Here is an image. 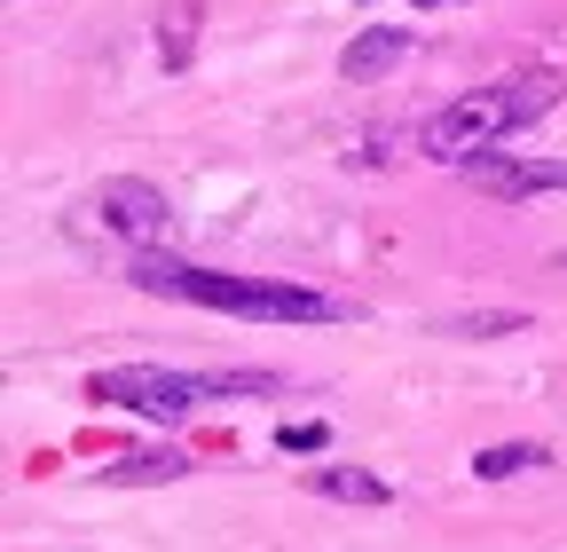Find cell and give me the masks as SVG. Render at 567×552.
Returning a JSON list of instances; mask_svg holds the SVG:
<instances>
[{
    "mask_svg": "<svg viewBox=\"0 0 567 552\" xmlns=\"http://www.w3.org/2000/svg\"><path fill=\"white\" fill-rule=\"evenodd\" d=\"M126 285L158 293V300L213 308V316H245V324H339L347 316L331 293L292 285V276H221V268H197V260H174V253H134Z\"/></svg>",
    "mask_w": 567,
    "mask_h": 552,
    "instance_id": "obj_1",
    "label": "cell"
},
{
    "mask_svg": "<svg viewBox=\"0 0 567 552\" xmlns=\"http://www.w3.org/2000/svg\"><path fill=\"white\" fill-rule=\"evenodd\" d=\"M551 103H559V80L551 72H513V80H496V88H473V95L442 103L434 119L417 126V151L434 159V166H473V159H488L496 143H505V134L536 126Z\"/></svg>",
    "mask_w": 567,
    "mask_h": 552,
    "instance_id": "obj_2",
    "label": "cell"
},
{
    "mask_svg": "<svg viewBox=\"0 0 567 552\" xmlns=\"http://www.w3.org/2000/svg\"><path fill=\"white\" fill-rule=\"evenodd\" d=\"M71 229L80 237H103V245H126V253H158L166 229H174V205L166 190L134 182V174H111L80 197V214H71Z\"/></svg>",
    "mask_w": 567,
    "mask_h": 552,
    "instance_id": "obj_3",
    "label": "cell"
},
{
    "mask_svg": "<svg viewBox=\"0 0 567 552\" xmlns=\"http://www.w3.org/2000/svg\"><path fill=\"white\" fill-rule=\"evenodd\" d=\"M87 402H111V410H134V419H189L197 402H213V371H166V364H118V371H95L87 379Z\"/></svg>",
    "mask_w": 567,
    "mask_h": 552,
    "instance_id": "obj_4",
    "label": "cell"
},
{
    "mask_svg": "<svg viewBox=\"0 0 567 552\" xmlns=\"http://www.w3.org/2000/svg\"><path fill=\"white\" fill-rule=\"evenodd\" d=\"M465 182L481 190V197H496V205H513V197H544V190H567V166L559 159H473L465 166Z\"/></svg>",
    "mask_w": 567,
    "mask_h": 552,
    "instance_id": "obj_5",
    "label": "cell"
},
{
    "mask_svg": "<svg viewBox=\"0 0 567 552\" xmlns=\"http://www.w3.org/2000/svg\"><path fill=\"white\" fill-rule=\"evenodd\" d=\"M417 48V32L410 24H371V32H354L347 40V55H339V80H354V88H371V80H386L394 63Z\"/></svg>",
    "mask_w": 567,
    "mask_h": 552,
    "instance_id": "obj_6",
    "label": "cell"
},
{
    "mask_svg": "<svg viewBox=\"0 0 567 552\" xmlns=\"http://www.w3.org/2000/svg\"><path fill=\"white\" fill-rule=\"evenodd\" d=\"M182 473H189V458H182V450H126V458H111V466H103L111 490H158V481H182Z\"/></svg>",
    "mask_w": 567,
    "mask_h": 552,
    "instance_id": "obj_7",
    "label": "cell"
},
{
    "mask_svg": "<svg viewBox=\"0 0 567 552\" xmlns=\"http://www.w3.org/2000/svg\"><path fill=\"white\" fill-rule=\"evenodd\" d=\"M308 490L331 498V505H386V481L363 473V466H316V473H308Z\"/></svg>",
    "mask_w": 567,
    "mask_h": 552,
    "instance_id": "obj_8",
    "label": "cell"
},
{
    "mask_svg": "<svg viewBox=\"0 0 567 552\" xmlns=\"http://www.w3.org/2000/svg\"><path fill=\"white\" fill-rule=\"evenodd\" d=\"M528 466H551V450H544V442H496V450H473V473H481V481H513V473H528Z\"/></svg>",
    "mask_w": 567,
    "mask_h": 552,
    "instance_id": "obj_9",
    "label": "cell"
},
{
    "mask_svg": "<svg viewBox=\"0 0 567 552\" xmlns=\"http://www.w3.org/2000/svg\"><path fill=\"white\" fill-rule=\"evenodd\" d=\"M505 331H528L520 308H488V316H450L442 339H505Z\"/></svg>",
    "mask_w": 567,
    "mask_h": 552,
    "instance_id": "obj_10",
    "label": "cell"
},
{
    "mask_svg": "<svg viewBox=\"0 0 567 552\" xmlns=\"http://www.w3.org/2000/svg\"><path fill=\"white\" fill-rule=\"evenodd\" d=\"M323 442H331V427H276V450H300V458H308V450H323Z\"/></svg>",
    "mask_w": 567,
    "mask_h": 552,
    "instance_id": "obj_11",
    "label": "cell"
},
{
    "mask_svg": "<svg viewBox=\"0 0 567 552\" xmlns=\"http://www.w3.org/2000/svg\"><path fill=\"white\" fill-rule=\"evenodd\" d=\"M410 9H465V0H410Z\"/></svg>",
    "mask_w": 567,
    "mask_h": 552,
    "instance_id": "obj_12",
    "label": "cell"
},
{
    "mask_svg": "<svg viewBox=\"0 0 567 552\" xmlns=\"http://www.w3.org/2000/svg\"><path fill=\"white\" fill-rule=\"evenodd\" d=\"M559 268H567V253H559Z\"/></svg>",
    "mask_w": 567,
    "mask_h": 552,
    "instance_id": "obj_13",
    "label": "cell"
}]
</instances>
